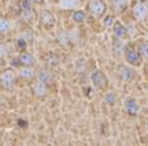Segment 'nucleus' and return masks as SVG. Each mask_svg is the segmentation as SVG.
<instances>
[{"label":"nucleus","instance_id":"1","mask_svg":"<svg viewBox=\"0 0 148 146\" xmlns=\"http://www.w3.org/2000/svg\"><path fill=\"white\" fill-rule=\"evenodd\" d=\"M123 56H125L126 61L130 64V65H134V67H139L142 64V56L139 55L138 52L136 47H134L132 44H127L123 50Z\"/></svg>","mask_w":148,"mask_h":146},{"label":"nucleus","instance_id":"2","mask_svg":"<svg viewBox=\"0 0 148 146\" xmlns=\"http://www.w3.org/2000/svg\"><path fill=\"white\" fill-rule=\"evenodd\" d=\"M16 82V75L12 69H5L0 73V85L5 90H12Z\"/></svg>","mask_w":148,"mask_h":146},{"label":"nucleus","instance_id":"3","mask_svg":"<svg viewBox=\"0 0 148 146\" xmlns=\"http://www.w3.org/2000/svg\"><path fill=\"white\" fill-rule=\"evenodd\" d=\"M90 81H92L93 86L98 90H105L108 88V77L106 75L101 71H95L92 72V75H90Z\"/></svg>","mask_w":148,"mask_h":146},{"label":"nucleus","instance_id":"4","mask_svg":"<svg viewBox=\"0 0 148 146\" xmlns=\"http://www.w3.org/2000/svg\"><path fill=\"white\" fill-rule=\"evenodd\" d=\"M117 75L123 82H131L135 77V71L129 65L121 64L117 67Z\"/></svg>","mask_w":148,"mask_h":146},{"label":"nucleus","instance_id":"5","mask_svg":"<svg viewBox=\"0 0 148 146\" xmlns=\"http://www.w3.org/2000/svg\"><path fill=\"white\" fill-rule=\"evenodd\" d=\"M88 9H89V13L92 14L93 17L98 18L101 17L103 13H105V4H103L102 0H89V3H88Z\"/></svg>","mask_w":148,"mask_h":146},{"label":"nucleus","instance_id":"6","mask_svg":"<svg viewBox=\"0 0 148 146\" xmlns=\"http://www.w3.org/2000/svg\"><path fill=\"white\" fill-rule=\"evenodd\" d=\"M33 94L37 96V98H45L49 93V85L42 81L37 80L36 82L33 84Z\"/></svg>","mask_w":148,"mask_h":146},{"label":"nucleus","instance_id":"7","mask_svg":"<svg viewBox=\"0 0 148 146\" xmlns=\"http://www.w3.org/2000/svg\"><path fill=\"white\" fill-rule=\"evenodd\" d=\"M148 14V5L145 3H136L132 8V16L136 20H144Z\"/></svg>","mask_w":148,"mask_h":146},{"label":"nucleus","instance_id":"8","mask_svg":"<svg viewBox=\"0 0 148 146\" xmlns=\"http://www.w3.org/2000/svg\"><path fill=\"white\" fill-rule=\"evenodd\" d=\"M41 22L43 24V25L46 26V28H54V26L56 25V18L55 16H54L51 12L49 11H43L41 14Z\"/></svg>","mask_w":148,"mask_h":146},{"label":"nucleus","instance_id":"9","mask_svg":"<svg viewBox=\"0 0 148 146\" xmlns=\"http://www.w3.org/2000/svg\"><path fill=\"white\" fill-rule=\"evenodd\" d=\"M125 110L126 112L131 116H135L138 112H139V105H138L136 99L134 98H129V99L125 101Z\"/></svg>","mask_w":148,"mask_h":146},{"label":"nucleus","instance_id":"10","mask_svg":"<svg viewBox=\"0 0 148 146\" xmlns=\"http://www.w3.org/2000/svg\"><path fill=\"white\" fill-rule=\"evenodd\" d=\"M37 80L42 81V82H45V84H51L54 80L53 77V73L50 72V69H46V68H42L38 71V73H37Z\"/></svg>","mask_w":148,"mask_h":146},{"label":"nucleus","instance_id":"11","mask_svg":"<svg viewBox=\"0 0 148 146\" xmlns=\"http://www.w3.org/2000/svg\"><path fill=\"white\" fill-rule=\"evenodd\" d=\"M113 33H114V35L117 37L118 39H122L127 35V28H126L125 25H122L121 22L115 21L114 25H113Z\"/></svg>","mask_w":148,"mask_h":146},{"label":"nucleus","instance_id":"12","mask_svg":"<svg viewBox=\"0 0 148 146\" xmlns=\"http://www.w3.org/2000/svg\"><path fill=\"white\" fill-rule=\"evenodd\" d=\"M18 76L21 78H25V80H29V78L34 77L36 76V71H34L33 67L29 65H23L18 69Z\"/></svg>","mask_w":148,"mask_h":146},{"label":"nucleus","instance_id":"13","mask_svg":"<svg viewBox=\"0 0 148 146\" xmlns=\"http://www.w3.org/2000/svg\"><path fill=\"white\" fill-rule=\"evenodd\" d=\"M45 61H46V67H47L50 71L58 68L59 64H60V60H59V58L55 55V54H47Z\"/></svg>","mask_w":148,"mask_h":146},{"label":"nucleus","instance_id":"14","mask_svg":"<svg viewBox=\"0 0 148 146\" xmlns=\"http://www.w3.org/2000/svg\"><path fill=\"white\" fill-rule=\"evenodd\" d=\"M80 5V0H59V7L64 11H72Z\"/></svg>","mask_w":148,"mask_h":146},{"label":"nucleus","instance_id":"15","mask_svg":"<svg viewBox=\"0 0 148 146\" xmlns=\"http://www.w3.org/2000/svg\"><path fill=\"white\" fill-rule=\"evenodd\" d=\"M18 61L21 65H29V67H33L34 64V56L32 55V54L29 52H23V54H20L18 56Z\"/></svg>","mask_w":148,"mask_h":146},{"label":"nucleus","instance_id":"16","mask_svg":"<svg viewBox=\"0 0 148 146\" xmlns=\"http://www.w3.org/2000/svg\"><path fill=\"white\" fill-rule=\"evenodd\" d=\"M85 18H87V13H85V11H83V9H76V11H73L72 16H71V20H72L73 22H76V24H83V22L85 21Z\"/></svg>","mask_w":148,"mask_h":146},{"label":"nucleus","instance_id":"17","mask_svg":"<svg viewBox=\"0 0 148 146\" xmlns=\"http://www.w3.org/2000/svg\"><path fill=\"white\" fill-rule=\"evenodd\" d=\"M11 30H12V22L9 21V20L1 17V18H0V34L5 35V34H8Z\"/></svg>","mask_w":148,"mask_h":146},{"label":"nucleus","instance_id":"18","mask_svg":"<svg viewBox=\"0 0 148 146\" xmlns=\"http://www.w3.org/2000/svg\"><path fill=\"white\" fill-rule=\"evenodd\" d=\"M139 55L142 56V59L144 60H148V41H143L139 43V46L136 47Z\"/></svg>","mask_w":148,"mask_h":146},{"label":"nucleus","instance_id":"19","mask_svg":"<svg viewBox=\"0 0 148 146\" xmlns=\"http://www.w3.org/2000/svg\"><path fill=\"white\" fill-rule=\"evenodd\" d=\"M103 101L106 103H109V105H114L115 101H117V95H115L113 91H108V93L105 94V96H103Z\"/></svg>","mask_w":148,"mask_h":146},{"label":"nucleus","instance_id":"20","mask_svg":"<svg viewBox=\"0 0 148 146\" xmlns=\"http://www.w3.org/2000/svg\"><path fill=\"white\" fill-rule=\"evenodd\" d=\"M114 22H115V18L113 16H106L105 18H103V26L108 29L113 28V25H114Z\"/></svg>","mask_w":148,"mask_h":146},{"label":"nucleus","instance_id":"21","mask_svg":"<svg viewBox=\"0 0 148 146\" xmlns=\"http://www.w3.org/2000/svg\"><path fill=\"white\" fill-rule=\"evenodd\" d=\"M113 4H114L115 8L122 9L123 7L127 5V0H113Z\"/></svg>","mask_w":148,"mask_h":146},{"label":"nucleus","instance_id":"22","mask_svg":"<svg viewBox=\"0 0 148 146\" xmlns=\"http://www.w3.org/2000/svg\"><path fill=\"white\" fill-rule=\"evenodd\" d=\"M5 55H7V48H5V46H4V44H0V58L3 59Z\"/></svg>","mask_w":148,"mask_h":146},{"label":"nucleus","instance_id":"23","mask_svg":"<svg viewBox=\"0 0 148 146\" xmlns=\"http://www.w3.org/2000/svg\"><path fill=\"white\" fill-rule=\"evenodd\" d=\"M145 73H147V76H148V64L145 65Z\"/></svg>","mask_w":148,"mask_h":146},{"label":"nucleus","instance_id":"24","mask_svg":"<svg viewBox=\"0 0 148 146\" xmlns=\"http://www.w3.org/2000/svg\"><path fill=\"white\" fill-rule=\"evenodd\" d=\"M29 1H41V0H29Z\"/></svg>","mask_w":148,"mask_h":146},{"label":"nucleus","instance_id":"25","mask_svg":"<svg viewBox=\"0 0 148 146\" xmlns=\"http://www.w3.org/2000/svg\"><path fill=\"white\" fill-rule=\"evenodd\" d=\"M0 65H1V58H0Z\"/></svg>","mask_w":148,"mask_h":146}]
</instances>
